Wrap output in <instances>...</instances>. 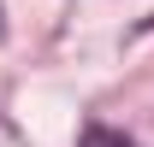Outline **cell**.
<instances>
[{
    "instance_id": "obj_1",
    "label": "cell",
    "mask_w": 154,
    "mask_h": 147,
    "mask_svg": "<svg viewBox=\"0 0 154 147\" xmlns=\"http://www.w3.org/2000/svg\"><path fill=\"white\" fill-rule=\"evenodd\" d=\"M77 147H136L131 135H119V129H83V141Z\"/></svg>"
}]
</instances>
